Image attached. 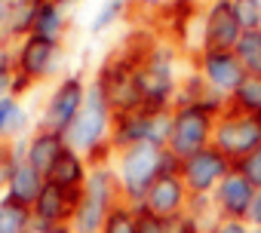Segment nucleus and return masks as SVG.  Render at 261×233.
Segmentation results:
<instances>
[{
	"mask_svg": "<svg viewBox=\"0 0 261 233\" xmlns=\"http://www.w3.org/2000/svg\"><path fill=\"white\" fill-rule=\"evenodd\" d=\"M120 184H117V175H114V166L111 163H95L89 166V178L83 184V193H80V206L74 212V233H101V224L105 218L111 215V209L120 202Z\"/></svg>",
	"mask_w": 261,
	"mask_h": 233,
	"instance_id": "20e7f679",
	"label": "nucleus"
},
{
	"mask_svg": "<svg viewBox=\"0 0 261 233\" xmlns=\"http://www.w3.org/2000/svg\"><path fill=\"white\" fill-rule=\"evenodd\" d=\"M230 169H233V163L212 144V148H206V151L181 160L178 175H181V181H185V187H188L191 196H212L215 187L230 175Z\"/></svg>",
	"mask_w": 261,
	"mask_h": 233,
	"instance_id": "1a4fd4ad",
	"label": "nucleus"
},
{
	"mask_svg": "<svg viewBox=\"0 0 261 233\" xmlns=\"http://www.w3.org/2000/svg\"><path fill=\"white\" fill-rule=\"evenodd\" d=\"M43 187H46V178L31 163H25V157H16V163L10 169V178H7V193L4 196H10L13 202H22V206L34 209V202L43 193Z\"/></svg>",
	"mask_w": 261,
	"mask_h": 233,
	"instance_id": "dca6fc26",
	"label": "nucleus"
},
{
	"mask_svg": "<svg viewBox=\"0 0 261 233\" xmlns=\"http://www.w3.org/2000/svg\"><path fill=\"white\" fill-rule=\"evenodd\" d=\"M139 4H148L151 10H166L169 4H175V0H139Z\"/></svg>",
	"mask_w": 261,
	"mask_h": 233,
	"instance_id": "473e14b6",
	"label": "nucleus"
},
{
	"mask_svg": "<svg viewBox=\"0 0 261 233\" xmlns=\"http://www.w3.org/2000/svg\"><path fill=\"white\" fill-rule=\"evenodd\" d=\"M243 28L233 16L230 0H209L203 10V28H200V49H218L233 52L243 40Z\"/></svg>",
	"mask_w": 261,
	"mask_h": 233,
	"instance_id": "9b49d317",
	"label": "nucleus"
},
{
	"mask_svg": "<svg viewBox=\"0 0 261 233\" xmlns=\"http://www.w3.org/2000/svg\"><path fill=\"white\" fill-rule=\"evenodd\" d=\"M10 49H13V46H10V43H7V40H4V37H0V59H4V55H7V52H10Z\"/></svg>",
	"mask_w": 261,
	"mask_h": 233,
	"instance_id": "c9c22d12",
	"label": "nucleus"
},
{
	"mask_svg": "<svg viewBox=\"0 0 261 233\" xmlns=\"http://www.w3.org/2000/svg\"><path fill=\"white\" fill-rule=\"evenodd\" d=\"M194 71L206 80L209 89H215L221 98H233V92L243 86V80L249 77L246 68L240 65L237 52H218V49H200L194 55Z\"/></svg>",
	"mask_w": 261,
	"mask_h": 233,
	"instance_id": "9d476101",
	"label": "nucleus"
},
{
	"mask_svg": "<svg viewBox=\"0 0 261 233\" xmlns=\"http://www.w3.org/2000/svg\"><path fill=\"white\" fill-rule=\"evenodd\" d=\"M101 233H139V206L120 199L101 224Z\"/></svg>",
	"mask_w": 261,
	"mask_h": 233,
	"instance_id": "412c9836",
	"label": "nucleus"
},
{
	"mask_svg": "<svg viewBox=\"0 0 261 233\" xmlns=\"http://www.w3.org/2000/svg\"><path fill=\"white\" fill-rule=\"evenodd\" d=\"M145 52H114L98 65L95 77L89 80L114 113H129V110L145 107L142 89H139V62Z\"/></svg>",
	"mask_w": 261,
	"mask_h": 233,
	"instance_id": "f257e3e1",
	"label": "nucleus"
},
{
	"mask_svg": "<svg viewBox=\"0 0 261 233\" xmlns=\"http://www.w3.org/2000/svg\"><path fill=\"white\" fill-rule=\"evenodd\" d=\"M188 206H191V193L181 181L178 172H163L145 193V199L139 202V209L157 215L160 221H175L181 215H188Z\"/></svg>",
	"mask_w": 261,
	"mask_h": 233,
	"instance_id": "f8f14e48",
	"label": "nucleus"
},
{
	"mask_svg": "<svg viewBox=\"0 0 261 233\" xmlns=\"http://www.w3.org/2000/svg\"><path fill=\"white\" fill-rule=\"evenodd\" d=\"M68 19H71V13H68L62 4H56V0H40V4H37V13H34L31 34L40 37V40H49V43H65Z\"/></svg>",
	"mask_w": 261,
	"mask_h": 233,
	"instance_id": "6ab92c4d",
	"label": "nucleus"
},
{
	"mask_svg": "<svg viewBox=\"0 0 261 233\" xmlns=\"http://www.w3.org/2000/svg\"><path fill=\"white\" fill-rule=\"evenodd\" d=\"M151 129V110H129V113H114V126H111V148L114 154L133 144H145Z\"/></svg>",
	"mask_w": 261,
	"mask_h": 233,
	"instance_id": "f3484780",
	"label": "nucleus"
},
{
	"mask_svg": "<svg viewBox=\"0 0 261 233\" xmlns=\"http://www.w3.org/2000/svg\"><path fill=\"white\" fill-rule=\"evenodd\" d=\"M65 62V46L62 43H49L40 40L34 34H28L25 40L16 43L13 49V65H16V98H22L34 83L49 80L59 65Z\"/></svg>",
	"mask_w": 261,
	"mask_h": 233,
	"instance_id": "423d86ee",
	"label": "nucleus"
},
{
	"mask_svg": "<svg viewBox=\"0 0 261 233\" xmlns=\"http://www.w3.org/2000/svg\"><path fill=\"white\" fill-rule=\"evenodd\" d=\"M230 107L243 110V113H252V116H261V77L249 74L243 80V86L233 92V98L227 101Z\"/></svg>",
	"mask_w": 261,
	"mask_h": 233,
	"instance_id": "4be33fe9",
	"label": "nucleus"
},
{
	"mask_svg": "<svg viewBox=\"0 0 261 233\" xmlns=\"http://www.w3.org/2000/svg\"><path fill=\"white\" fill-rule=\"evenodd\" d=\"M252 227H249V221H230V218H218L215 221V227L209 230V233H249Z\"/></svg>",
	"mask_w": 261,
	"mask_h": 233,
	"instance_id": "7c9ffc66",
	"label": "nucleus"
},
{
	"mask_svg": "<svg viewBox=\"0 0 261 233\" xmlns=\"http://www.w3.org/2000/svg\"><path fill=\"white\" fill-rule=\"evenodd\" d=\"M255 187L237 172L230 169V175L215 187L212 193V202H215V212L218 218H230V221H249V212H252V202H255Z\"/></svg>",
	"mask_w": 261,
	"mask_h": 233,
	"instance_id": "4468645a",
	"label": "nucleus"
},
{
	"mask_svg": "<svg viewBox=\"0 0 261 233\" xmlns=\"http://www.w3.org/2000/svg\"><path fill=\"white\" fill-rule=\"evenodd\" d=\"M249 227H252V224H249ZM249 233H261V227H252V230H249Z\"/></svg>",
	"mask_w": 261,
	"mask_h": 233,
	"instance_id": "4c0bfd02",
	"label": "nucleus"
},
{
	"mask_svg": "<svg viewBox=\"0 0 261 233\" xmlns=\"http://www.w3.org/2000/svg\"><path fill=\"white\" fill-rule=\"evenodd\" d=\"M212 144H215L230 163L249 157L252 151L261 148V116L243 113V110H237V107L227 104V107L215 116Z\"/></svg>",
	"mask_w": 261,
	"mask_h": 233,
	"instance_id": "0eeeda50",
	"label": "nucleus"
},
{
	"mask_svg": "<svg viewBox=\"0 0 261 233\" xmlns=\"http://www.w3.org/2000/svg\"><path fill=\"white\" fill-rule=\"evenodd\" d=\"M175 46L166 40H154L139 62V89L145 110H169L178 98V77H175Z\"/></svg>",
	"mask_w": 261,
	"mask_h": 233,
	"instance_id": "f03ea898",
	"label": "nucleus"
},
{
	"mask_svg": "<svg viewBox=\"0 0 261 233\" xmlns=\"http://www.w3.org/2000/svg\"><path fill=\"white\" fill-rule=\"evenodd\" d=\"M13 4V0H0V7H10Z\"/></svg>",
	"mask_w": 261,
	"mask_h": 233,
	"instance_id": "e433bc0d",
	"label": "nucleus"
},
{
	"mask_svg": "<svg viewBox=\"0 0 261 233\" xmlns=\"http://www.w3.org/2000/svg\"><path fill=\"white\" fill-rule=\"evenodd\" d=\"M16 95V65H13V49L0 59V98Z\"/></svg>",
	"mask_w": 261,
	"mask_h": 233,
	"instance_id": "bb28decb",
	"label": "nucleus"
},
{
	"mask_svg": "<svg viewBox=\"0 0 261 233\" xmlns=\"http://www.w3.org/2000/svg\"><path fill=\"white\" fill-rule=\"evenodd\" d=\"M233 169H237V172H240V175L255 187V190H258V187H261V148H258V151H252L249 157L237 160V163H233Z\"/></svg>",
	"mask_w": 261,
	"mask_h": 233,
	"instance_id": "a878e982",
	"label": "nucleus"
},
{
	"mask_svg": "<svg viewBox=\"0 0 261 233\" xmlns=\"http://www.w3.org/2000/svg\"><path fill=\"white\" fill-rule=\"evenodd\" d=\"M86 92H89V83H86L80 74L62 77V80L49 89V95H46V101H43V110H40V116H37V126H40V129H53V132H59V135H68V129H71L74 120H77V113H80L83 104H86Z\"/></svg>",
	"mask_w": 261,
	"mask_h": 233,
	"instance_id": "6e6552de",
	"label": "nucleus"
},
{
	"mask_svg": "<svg viewBox=\"0 0 261 233\" xmlns=\"http://www.w3.org/2000/svg\"><path fill=\"white\" fill-rule=\"evenodd\" d=\"M139 233H166V221H160L157 215L139 209Z\"/></svg>",
	"mask_w": 261,
	"mask_h": 233,
	"instance_id": "c85d7f7f",
	"label": "nucleus"
},
{
	"mask_svg": "<svg viewBox=\"0 0 261 233\" xmlns=\"http://www.w3.org/2000/svg\"><path fill=\"white\" fill-rule=\"evenodd\" d=\"M89 178V160L83 154H77L74 148H68L56 166L46 172V184H56V187H65V190H83Z\"/></svg>",
	"mask_w": 261,
	"mask_h": 233,
	"instance_id": "a211bd4d",
	"label": "nucleus"
},
{
	"mask_svg": "<svg viewBox=\"0 0 261 233\" xmlns=\"http://www.w3.org/2000/svg\"><path fill=\"white\" fill-rule=\"evenodd\" d=\"M80 193H83V190H65V187L46 184L43 193L37 196L34 209H31L34 224H40L43 230L71 224V221H74V212H77V206H80Z\"/></svg>",
	"mask_w": 261,
	"mask_h": 233,
	"instance_id": "ddd939ff",
	"label": "nucleus"
},
{
	"mask_svg": "<svg viewBox=\"0 0 261 233\" xmlns=\"http://www.w3.org/2000/svg\"><path fill=\"white\" fill-rule=\"evenodd\" d=\"M215 116L218 113H212V110H206L200 104H175L172 107V129H169L166 151L175 160H188V157L212 148Z\"/></svg>",
	"mask_w": 261,
	"mask_h": 233,
	"instance_id": "39448f33",
	"label": "nucleus"
},
{
	"mask_svg": "<svg viewBox=\"0 0 261 233\" xmlns=\"http://www.w3.org/2000/svg\"><path fill=\"white\" fill-rule=\"evenodd\" d=\"M249 224L252 227H261V187L255 193V202H252V212H249Z\"/></svg>",
	"mask_w": 261,
	"mask_h": 233,
	"instance_id": "2f4dec72",
	"label": "nucleus"
},
{
	"mask_svg": "<svg viewBox=\"0 0 261 233\" xmlns=\"http://www.w3.org/2000/svg\"><path fill=\"white\" fill-rule=\"evenodd\" d=\"M65 151H68V138L59 135V132H53V129L34 126V132L25 138V163H31L43 178H46V172L56 166V160Z\"/></svg>",
	"mask_w": 261,
	"mask_h": 233,
	"instance_id": "2eb2a0df",
	"label": "nucleus"
},
{
	"mask_svg": "<svg viewBox=\"0 0 261 233\" xmlns=\"http://www.w3.org/2000/svg\"><path fill=\"white\" fill-rule=\"evenodd\" d=\"M163 163H166V151L154 148V144H133L114 154V175L120 184V196L126 202L139 206L148 193V187L163 175Z\"/></svg>",
	"mask_w": 261,
	"mask_h": 233,
	"instance_id": "7ed1b4c3",
	"label": "nucleus"
},
{
	"mask_svg": "<svg viewBox=\"0 0 261 233\" xmlns=\"http://www.w3.org/2000/svg\"><path fill=\"white\" fill-rule=\"evenodd\" d=\"M34 215L28 206L13 202L10 196H0V233H28Z\"/></svg>",
	"mask_w": 261,
	"mask_h": 233,
	"instance_id": "aec40b11",
	"label": "nucleus"
},
{
	"mask_svg": "<svg viewBox=\"0 0 261 233\" xmlns=\"http://www.w3.org/2000/svg\"><path fill=\"white\" fill-rule=\"evenodd\" d=\"M13 163H16V151H13V144L0 141V196L7 193V178H10Z\"/></svg>",
	"mask_w": 261,
	"mask_h": 233,
	"instance_id": "cd10ccee",
	"label": "nucleus"
},
{
	"mask_svg": "<svg viewBox=\"0 0 261 233\" xmlns=\"http://www.w3.org/2000/svg\"><path fill=\"white\" fill-rule=\"evenodd\" d=\"M243 31H261V0H230Z\"/></svg>",
	"mask_w": 261,
	"mask_h": 233,
	"instance_id": "393cba45",
	"label": "nucleus"
},
{
	"mask_svg": "<svg viewBox=\"0 0 261 233\" xmlns=\"http://www.w3.org/2000/svg\"><path fill=\"white\" fill-rule=\"evenodd\" d=\"M129 10V0H101V7L95 10V16H92V22H89V31L98 37V34H105V31H111L120 19H123V13Z\"/></svg>",
	"mask_w": 261,
	"mask_h": 233,
	"instance_id": "b1692460",
	"label": "nucleus"
},
{
	"mask_svg": "<svg viewBox=\"0 0 261 233\" xmlns=\"http://www.w3.org/2000/svg\"><path fill=\"white\" fill-rule=\"evenodd\" d=\"M233 52H237L240 65L246 68V74L261 77V31H246Z\"/></svg>",
	"mask_w": 261,
	"mask_h": 233,
	"instance_id": "5701e85b",
	"label": "nucleus"
},
{
	"mask_svg": "<svg viewBox=\"0 0 261 233\" xmlns=\"http://www.w3.org/2000/svg\"><path fill=\"white\" fill-rule=\"evenodd\" d=\"M7 16H10V7H0V37H4V25H7Z\"/></svg>",
	"mask_w": 261,
	"mask_h": 233,
	"instance_id": "f704fd0d",
	"label": "nucleus"
},
{
	"mask_svg": "<svg viewBox=\"0 0 261 233\" xmlns=\"http://www.w3.org/2000/svg\"><path fill=\"white\" fill-rule=\"evenodd\" d=\"M166 233H206L191 215H181V218H175V221H166Z\"/></svg>",
	"mask_w": 261,
	"mask_h": 233,
	"instance_id": "c756f323",
	"label": "nucleus"
},
{
	"mask_svg": "<svg viewBox=\"0 0 261 233\" xmlns=\"http://www.w3.org/2000/svg\"><path fill=\"white\" fill-rule=\"evenodd\" d=\"M43 233H74V227H71V224H62V227H49V230H43Z\"/></svg>",
	"mask_w": 261,
	"mask_h": 233,
	"instance_id": "72a5a7b5",
	"label": "nucleus"
}]
</instances>
